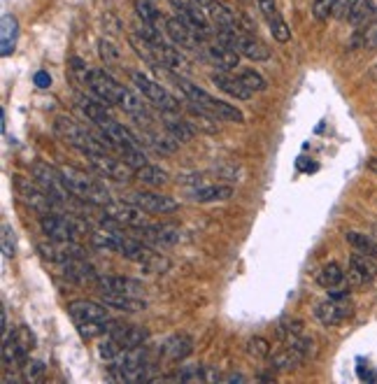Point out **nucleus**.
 <instances>
[{"label": "nucleus", "mask_w": 377, "mask_h": 384, "mask_svg": "<svg viewBox=\"0 0 377 384\" xmlns=\"http://www.w3.org/2000/svg\"><path fill=\"white\" fill-rule=\"evenodd\" d=\"M86 86L91 89L93 96H98L100 100H105V103L116 105L119 109H124L126 114L136 116V119L149 121L147 105L143 103V98H140L136 91H131L128 86L116 82L112 75L105 73V70L91 68L89 75H86Z\"/></svg>", "instance_id": "nucleus-1"}, {"label": "nucleus", "mask_w": 377, "mask_h": 384, "mask_svg": "<svg viewBox=\"0 0 377 384\" xmlns=\"http://www.w3.org/2000/svg\"><path fill=\"white\" fill-rule=\"evenodd\" d=\"M172 80H175L177 89L184 93V98L188 100V103H193V105H198L203 109H208V112L215 114L219 121L245 124V114L240 112V107H235L231 103H226V100H219L215 96H210L208 91H203L201 86H196L193 82H188L186 77H182V75H175Z\"/></svg>", "instance_id": "nucleus-2"}, {"label": "nucleus", "mask_w": 377, "mask_h": 384, "mask_svg": "<svg viewBox=\"0 0 377 384\" xmlns=\"http://www.w3.org/2000/svg\"><path fill=\"white\" fill-rule=\"evenodd\" d=\"M61 179L63 184L68 186V191L80 198L89 205H98V208H105L112 203V196H109V189L100 182V179L86 175V172L77 170V168H70V166H61Z\"/></svg>", "instance_id": "nucleus-3"}, {"label": "nucleus", "mask_w": 377, "mask_h": 384, "mask_svg": "<svg viewBox=\"0 0 377 384\" xmlns=\"http://www.w3.org/2000/svg\"><path fill=\"white\" fill-rule=\"evenodd\" d=\"M54 131H56V136L63 140V143L75 147V150L82 152L84 156L91 154V152L107 150V147L100 143L98 136H93L91 131L82 128L80 124H77L75 119H70V116H66V114H61L54 119Z\"/></svg>", "instance_id": "nucleus-4"}, {"label": "nucleus", "mask_w": 377, "mask_h": 384, "mask_svg": "<svg viewBox=\"0 0 377 384\" xmlns=\"http://www.w3.org/2000/svg\"><path fill=\"white\" fill-rule=\"evenodd\" d=\"M40 229L49 240H61V242H77L89 233V226L82 224L80 219L56 212H44L40 217Z\"/></svg>", "instance_id": "nucleus-5"}, {"label": "nucleus", "mask_w": 377, "mask_h": 384, "mask_svg": "<svg viewBox=\"0 0 377 384\" xmlns=\"http://www.w3.org/2000/svg\"><path fill=\"white\" fill-rule=\"evenodd\" d=\"M217 40L233 47L240 56H245L249 61H268L270 59L268 47L258 40V37H254L251 33H245V30H240V28H219Z\"/></svg>", "instance_id": "nucleus-6"}, {"label": "nucleus", "mask_w": 377, "mask_h": 384, "mask_svg": "<svg viewBox=\"0 0 377 384\" xmlns=\"http://www.w3.org/2000/svg\"><path fill=\"white\" fill-rule=\"evenodd\" d=\"M147 215L143 208H138L136 203H128V200H121V203H109V205L103 208V224L109 226L112 231H119V229H143L147 226Z\"/></svg>", "instance_id": "nucleus-7"}, {"label": "nucleus", "mask_w": 377, "mask_h": 384, "mask_svg": "<svg viewBox=\"0 0 377 384\" xmlns=\"http://www.w3.org/2000/svg\"><path fill=\"white\" fill-rule=\"evenodd\" d=\"M86 161H89V166L96 170L100 177L114 179V182H131V179H136V168L128 166L119 154L109 150L86 154Z\"/></svg>", "instance_id": "nucleus-8"}, {"label": "nucleus", "mask_w": 377, "mask_h": 384, "mask_svg": "<svg viewBox=\"0 0 377 384\" xmlns=\"http://www.w3.org/2000/svg\"><path fill=\"white\" fill-rule=\"evenodd\" d=\"M131 82L136 84L138 93L143 98H147L149 103H154L159 109H166V112H179V100L175 96L163 89L159 82H154L152 77H147L145 73H131Z\"/></svg>", "instance_id": "nucleus-9"}, {"label": "nucleus", "mask_w": 377, "mask_h": 384, "mask_svg": "<svg viewBox=\"0 0 377 384\" xmlns=\"http://www.w3.org/2000/svg\"><path fill=\"white\" fill-rule=\"evenodd\" d=\"M30 175H33L35 182L40 184L54 200H56V205L66 203L70 196H73V193L68 191V186L63 184L59 168H52V166H47V163H42V161H35L33 166H30Z\"/></svg>", "instance_id": "nucleus-10"}, {"label": "nucleus", "mask_w": 377, "mask_h": 384, "mask_svg": "<svg viewBox=\"0 0 377 384\" xmlns=\"http://www.w3.org/2000/svg\"><path fill=\"white\" fill-rule=\"evenodd\" d=\"M175 5H177V17L182 19L198 37L208 40V37L215 33V30H212V19L208 17V12L203 5L193 3V0H188V3L186 0H175Z\"/></svg>", "instance_id": "nucleus-11"}, {"label": "nucleus", "mask_w": 377, "mask_h": 384, "mask_svg": "<svg viewBox=\"0 0 377 384\" xmlns=\"http://www.w3.org/2000/svg\"><path fill=\"white\" fill-rule=\"evenodd\" d=\"M14 186H17L19 198L26 203L28 208H33L35 212H52V208L56 205V200L47 193L35 179H23V177H14Z\"/></svg>", "instance_id": "nucleus-12"}, {"label": "nucleus", "mask_w": 377, "mask_h": 384, "mask_svg": "<svg viewBox=\"0 0 377 384\" xmlns=\"http://www.w3.org/2000/svg\"><path fill=\"white\" fill-rule=\"evenodd\" d=\"M352 312H354V308H352L349 299H331V296H328L326 301H321L317 308H314V317L319 319L321 326L333 328V326H340L342 321H347L352 317Z\"/></svg>", "instance_id": "nucleus-13"}, {"label": "nucleus", "mask_w": 377, "mask_h": 384, "mask_svg": "<svg viewBox=\"0 0 377 384\" xmlns=\"http://www.w3.org/2000/svg\"><path fill=\"white\" fill-rule=\"evenodd\" d=\"M124 200L136 203L138 208H143L149 215H170L179 208V203L175 198H170L166 193H156V191H133L126 196Z\"/></svg>", "instance_id": "nucleus-14"}, {"label": "nucleus", "mask_w": 377, "mask_h": 384, "mask_svg": "<svg viewBox=\"0 0 377 384\" xmlns=\"http://www.w3.org/2000/svg\"><path fill=\"white\" fill-rule=\"evenodd\" d=\"M96 284L100 289V294H121V296H136V299H143L145 294L143 282L124 275H98Z\"/></svg>", "instance_id": "nucleus-15"}, {"label": "nucleus", "mask_w": 377, "mask_h": 384, "mask_svg": "<svg viewBox=\"0 0 377 384\" xmlns=\"http://www.w3.org/2000/svg\"><path fill=\"white\" fill-rule=\"evenodd\" d=\"M347 277L354 287L361 284H368L377 277V258L375 256H368V254H352L349 256V270H347Z\"/></svg>", "instance_id": "nucleus-16"}, {"label": "nucleus", "mask_w": 377, "mask_h": 384, "mask_svg": "<svg viewBox=\"0 0 377 384\" xmlns=\"http://www.w3.org/2000/svg\"><path fill=\"white\" fill-rule=\"evenodd\" d=\"M163 30H166V35L179 47V49H198V47L205 42L203 37L196 35L193 30L188 28L179 17H168L166 19V28H163Z\"/></svg>", "instance_id": "nucleus-17"}, {"label": "nucleus", "mask_w": 377, "mask_h": 384, "mask_svg": "<svg viewBox=\"0 0 377 384\" xmlns=\"http://www.w3.org/2000/svg\"><path fill=\"white\" fill-rule=\"evenodd\" d=\"M256 5H258V12H261L265 21H268L270 33H273L275 40L282 42V44H287L289 40H292V28H289L287 21L280 17L277 3H275V0H256Z\"/></svg>", "instance_id": "nucleus-18"}, {"label": "nucleus", "mask_w": 377, "mask_h": 384, "mask_svg": "<svg viewBox=\"0 0 377 384\" xmlns=\"http://www.w3.org/2000/svg\"><path fill=\"white\" fill-rule=\"evenodd\" d=\"M68 312L75 321H109V310L105 303L77 299L68 303Z\"/></svg>", "instance_id": "nucleus-19"}, {"label": "nucleus", "mask_w": 377, "mask_h": 384, "mask_svg": "<svg viewBox=\"0 0 377 384\" xmlns=\"http://www.w3.org/2000/svg\"><path fill=\"white\" fill-rule=\"evenodd\" d=\"M138 231L143 233L145 242H152L156 247H172V245H177L179 238H182V231L170 224H147Z\"/></svg>", "instance_id": "nucleus-20"}, {"label": "nucleus", "mask_w": 377, "mask_h": 384, "mask_svg": "<svg viewBox=\"0 0 377 384\" xmlns=\"http://www.w3.org/2000/svg\"><path fill=\"white\" fill-rule=\"evenodd\" d=\"M109 335L119 340L121 347H140L149 338V331L145 326H133V324H119V321H109Z\"/></svg>", "instance_id": "nucleus-21"}, {"label": "nucleus", "mask_w": 377, "mask_h": 384, "mask_svg": "<svg viewBox=\"0 0 377 384\" xmlns=\"http://www.w3.org/2000/svg\"><path fill=\"white\" fill-rule=\"evenodd\" d=\"M205 56L212 66H217V68H222L226 70V73H231L233 68H238L240 66V54L233 49V47L229 44H224V42H215V44H205Z\"/></svg>", "instance_id": "nucleus-22"}, {"label": "nucleus", "mask_w": 377, "mask_h": 384, "mask_svg": "<svg viewBox=\"0 0 377 384\" xmlns=\"http://www.w3.org/2000/svg\"><path fill=\"white\" fill-rule=\"evenodd\" d=\"M210 82L215 84L219 91H224L226 96H231L235 100H249L251 93H254V91H249L247 86L240 82L238 75H231V73H226V70H222V73H212Z\"/></svg>", "instance_id": "nucleus-23"}, {"label": "nucleus", "mask_w": 377, "mask_h": 384, "mask_svg": "<svg viewBox=\"0 0 377 384\" xmlns=\"http://www.w3.org/2000/svg\"><path fill=\"white\" fill-rule=\"evenodd\" d=\"M161 124L175 143H188V140H193L196 136L191 121L182 119L179 112H166V109H161Z\"/></svg>", "instance_id": "nucleus-24"}, {"label": "nucleus", "mask_w": 377, "mask_h": 384, "mask_svg": "<svg viewBox=\"0 0 377 384\" xmlns=\"http://www.w3.org/2000/svg\"><path fill=\"white\" fill-rule=\"evenodd\" d=\"M224 375H219L215 368L210 366H184L182 371H177L175 375H168L166 380H172V382H205V384H212V382H222Z\"/></svg>", "instance_id": "nucleus-25"}, {"label": "nucleus", "mask_w": 377, "mask_h": 384, "mask_svg": "<svg viewBox=\"0 0 377 384\" xmlns=\"http://www.w3.org/2000/svg\"><path fill=\"white\" fill-rule=\"evenodd\" d=\"M152 49L156 54V61L161 64V68L166 70H172V73H186L188 70V61L179 54V49H175V47H170L166 42L161 44H152Z\"/></svg>", "instance_id": "nucleus-26"}, {"label": "nucleus", "mask_w": 377, "mask_h": 384, "mask_svg": "<svg viewBox=\"0 0 377 384\" xmlns=\"http://www.w3.org/2000/svg\"><path fill=\"white\" fill-rule=\"evenodd\" d=\"M59 265L63 268V275H66L68 280H73V282H80V284L98 280L96 268H93L91 263H86V258H68V261H63Z\"/></svg>", "instance_id": "nucleus-27"}, {"label": "nucleus", "mask_w": 377, "mask_h": 384, "mask_svg": "<svg viewBox=\"0 0 377 384\" xmlns=\"http://www.w3.org/2000/svg\"><path fill=\"white\" fill-rule=\"evenodd\" d=\"M205 12H208V17L212 19V23H215L217 28H238L240 14L233 12L229 5L222 3V0H212V3H208Z\"/></svg>", "instance_id": "nucleus-28"}, {"label": "nucleus", "mask_w": 377, "mask_h": 384, "mask_svg": "<svg viewBox=\"0 0 377 384\" xmlns=\"http://www.w3.org/2000/svg\"><path fill=\"white\" fill-rule=\"evenodd\" d=\"M268 359H270V368H275V371H294V368L308 361V359H305L296 347H292V344H285L282 349L270 352Z\"/></svg>", "instance_id": "nucleus-29"}, {"label": "nucleus", "mask_w": 377, "mask_h": 384, "mask_svg": "<svg viewBox=\"0 0 377 384\" xmlns=\"http://www.w3.org/2000/svg\"><path fill=\"white\" fill-rule=\"evenodd\" d=\"M77 107H80L93 124H100L112 116L109 114V103L100 100L98 96L93 98V96H84V93H80V96H77Z\"/></svg>", "instance_id": "nucleus-30"}, {"label": "nucleus", "mask_w": 377, "mask_h": 384, "mask_svg": "<svg viewBox=\"0 0 377 384\" xmlns=\"http://www.w3.org/2000/svg\"><path fill=\"white\" fill-rule=\"evenodd\" d=\"M191 352H193V340L188 338V335H175V338H170L163 344V359L170 364L184 361Z\"/></svg>", "instance_id": "nucleus-31"}, {"label": "nucleus", "mask_w": 377, "mask_h": 384, "mask_svg": "<svg viewBox=\"0 0 377 384\" xmlns=\"http://www.w3.org/2000/svg\"><path fill=\"white\" fill-rule=\"evenodd\" d=\"M17 37H19L17 17H14V14H3V28H0V54H3V56H10L14 52Z\"/></svg>", "instance_id": "nucleus-32"}, {"label": "nucleus", "mask_w": 377, "mask_h": 384, "mask_svg": "<svg viewBox=\"0 0 377 384\" xmlns=\"http://www.w3.org/2000/svg\"><path fill=\"white\" fill-rule=\"evenodd\" d=\"M136 179H138V182L147 184L149 189H159V186H166L170 182V175H168V170H163L161 166L147 163V166L136 170Z\"/></svg>", "instance_id": "nucleus-33"}, {"label": "nucleus", "mask_w": 377, "mask_h": 384, "mask_svg": "<svg viewBox=\"0 0 377 384\" xmlns=\"http://www.w3.org/2000/svg\"><path fill=\"white\" fill-rule=\"evenodd\" d=\"M133 7H136L138 19L143 23H149V26H154V28H161V26L166 28L168 17H163L161 10L152 3V0H133Z\"/></svg>", "instance_id": "nucleus-34"}, {"label": "nucleus", "mask_w": 377, "mask_h": 384, "mask_svg": "<svg viewBox=\"0 0 377 384\" xmlns=\"http://www.w3.org/2000/svg\"><path fill=\"white\" fill-rule=\"evenodd\" d=\"M103 303L109 310H119V312H143L147 308V303L143 299L121 294H103Z\"/></svg>", "instance_id": "nucleus-35"}, {"label": "nucleus", "mask_w": 377, "mask_h": 384, "mask_svg": "<svg viewBox=\"0 0 377 384\" xmlns=\"http://www.w3.org/2000/svg\"><path fill=\"white\" fill-rule=\"evenodd\" d=\"M375 19H377V0H359L347 21L357 28H366Z\"/></svg>", "instance_id": "nucleus-36"}, {"label": "nucleus", "mask_w": 377, "mask_h": 384, "mask_svg": "<svg viewBox=\"0 0 377 384\" xmlns=\"http://www.w3.org/2000/svg\"><path fill=\"white\" fill-rule=\"evenodd\" d=\"M191 196L196 203H217V200H229L233 196V189L226 184H212V186H203V189H196Z\"/></svg>", "instance_id": "nucleus-37"}, {"label": "nucleus", "mask_w": 377, "mask_h": 384, "mask_svg": "<svg viewBox=\"0 0 377 384\" xmlns=\"http://www.w3.org/2000/svg\"><path fill=\"white\" fill-rule=\"evenodd\" d=\"M345 270L337 265L335 261L331 263H326V265H321L319 272H317V282H319V287H324V289H335V287H340L342 282H345Z\"/></svg>", "instance_id": "nucleus-38"}, {"label": "nucleus", "mask_w": 377, "mask_h": 384, "mask_svg": "<svg viewBox=\"0 0 377 384\" xmlns=\"http://www.w3.org/2000/svg\"><path fill=\"white\" fill-rule=\"evenodd\" d=\"M345 240H347L349 245L357 249V252L368 254V256H375V258H377V242L371 238V235H364V233L349 231V233H345Z\"/></svg>", "instance_id": "nucleus-39"}, {"label": "nucleus", "mask_w": 377, "mask_h": 384, "mask_svg": "<svg viewBox=\"0 0 377 384\" xmlns=\"http://www.w3.org/2000/svg\"><path fill=\"white\" fill-rule=\"evenodd\" d=\"M238 77H240V82L245 84L249 91H254V93H261V91L268 89V82H265L263 77H261V73H256L254 68H245V70H240Z\"/></svg>", "instance_id": "nucleus-40"}, {"label": "nucleus", "mask_w": 377, "mask_h": 384, "mask_svg": "<svg viewBox=\"0 0 377 384\" xmlns=\"http://www.w3.org/2000/svg\"><path fill=\"white\" fill-rule=\"evenodd\" d=\"M124 349H126V347H121L119 340H114L109 333L105 335V340H100V342H98V356L103 359V361H107V364H112L114 359L119 356Z\"/></svg>", "instance_id": "nucleus-41"}, {"label": "nucleus", "mask_w": 377, "mask_h": 384, "mask_svg": "<svg viewBox=\"0 0 377 384\" xmlns=\"http://www.w3.org/2000/svg\"><path fill=\"white\" fill-rule=\"evenodd\" d=\"M305 324H303V319H285L282 324L277 326V335L285 342H289V340H294V338H298V335H303L305 331Z\"/></svg>", "instance_id": "nucleus-42"}, {"label": "nucleus", "mask_w": 377, "mask_h": 384, "mask_svg": "<svg viewBox=\"0 0 377 384\" xmlns=\"http://www.w3.org/2000/svg\"><path fill=\"white\" fill-rule=\"evenodd\" d=\"M247 354L251 356V359H268L270 356V342L265 340V338H261V335H254V338H249L247 340Z\"/></svg>", "instance_id": "nucleus-43"}, {"label": "nucleus", "mask_w": 377, "mask_h": 384, "mask_svg": "<svg viewBox=\"0 0 377 384\" xmlns=\"http://www.w3.org/2000/svg\"><path fill=\"white\" fill-rule=\"evenodd\" d=\"M335 12V0H312V17L317 21H328Z\"/></svg>", "instance_id": "nucleus-44"}, {"label": "nucleus", "mask_w": 377, "mask_h": 384, "mask_svg": "<svg viewBox=\"0 0 377 384\" xmlns=\"http://www.w3.org/2000/svg\"><path fill=\"white\" fill-rule=\"evenodd\" d=\"M44 371H47V368H44L42 361H30V359H28V361L21 366V378L26 382H37L44 375Z\"/></svg>", "instance_id": "nucleus-45"}, {"label": "nucleus", "mask_w": 377, "mask_h": 384, "mask_svg": "<svg viewBox=\"0 0 377 384\" xmlns=\"http://www.w3.org/2000/svg\"><path fill=\"white\" fill-rule=\"evenodd\" d=\"M357 40L361 42V47H368V49H377V19L368 23L366 28L359 30Z\"/></svg>", "instance_id": "nucleus-46"}, {"label": "nucleus", "mask_w": 377, "mask_h": 384, "mask_svg": "<svg viewBox=\"0 0 377 384\" xmlns=\"http://www.w3.org/2000/svg\"><path fill=\"white\" fill-rule=\"evenodd\" d=\"M98 49H100V59L105 61V66H109V64H119L121 61V54H119V49H116V47L109 42V40H100L98 42Z\"/></svg>", "instance_id": "nucleus-47"}, {"label": "nucleus", "mask_w": 377, "mask_h": 384, "mask_svg": "<svg viewBox=\"0 0 377 384\" xmlns=\"http://www.w3.org/2000/svg\"><path fill=\"white\" fill-rule=\"evenodd\" d=\"M12 335H14V338H17V342L21 344V349H23V352H28V354H30V349H33V344H35V338H33V333H30V328H28V326H19Z\"/></svg>", "instance_id": "nucleus-48"}, {"label": "nucleus", "mask_w": 377, "mask_h": 384, "mask_svg": "<svg viewBox=\"0 0 377 384\" xmlns=\"http://www.w3.org/2000/svg\"><path fill=\"white\" fill-rule=\"evenodd\" d=\"M3 254L7 258L17 256V247H14V231L10 229V224H3Z\"/></svg>", "instance_id": "nucleus-49"}, {"label": "nucleus", "mask_w": 377, "mask_h": 384, "mask_svg": "<svg viewBox=\"0 0 377 384\" xmlns=\"http://www.w3.org/2000/svg\"><path fill=\"white\" fill-rule=\"evenodd\" d=\"M359 0H335V12H333V17L335 19H349V14L354 12V7H357Z\"/></svg>", "instance_id": "nucleus-50"}, {"label": "nucleus", "mask_w": 377, "mask_h": 384, "mask_svg": "<svg viewBox=\"0 0 377 384\" xmlns=\"http://www.w3.org/2000/svg\"><path fill=\"white\" fill-rule=\"evenodd\" d=\"M33 82H35L37 89H49V86H52V77H49V73H44V70H37L35 77H33Z\"/></svg>", "instance_id": "nucleus-51"}, {"label": "nucleus", "mask_w": 377, "mask_h": 384, "mask_svg": "<svg viewBox=\"0 0 377 384\" xmlns=\"http://www.w3.org/2000/svg\"><path fill=\"white\" fill-rule=\"evenodd\" d=\"M222 382H247L245 375H240V373H231V375H224Z\"/></svg>", "instance_id": "nucleus-52"}, {"label": "nucleus", "mask_w": 377, "mask_h": 384, "mask_svg": "<svg viewBox=\"0 0 377 384\" xmlns=\"http://www.w3.org/2000/svg\"><path fill=\"white\" fill-rule=\"evenodd\" d=\"M368 168H371L373 172H377V159H371V161H368Z\"/></svg>", "instance_id": "nucleus-53"}, {"label": "nucleus", "mask_w": 377, "mask_h": 384, "mask_svg": "<svg viewBox=\"0 0 377 384\" xmlns=\"http://www.w3.org/2000/svg\"><path fill=\"white\" fill-rule=\"evenodd\" d=\"M193 3H198V5H203V7H205L208 3H212V0H193Z\"/></svg>", "instance_id": "nucleus-54"}]
</instances>
